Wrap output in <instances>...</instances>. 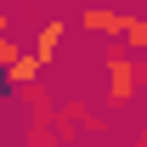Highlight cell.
<instances>
[{
  "mask_svg": "<svg viewBox=\"0 0 147 147\" xmlns=\"http://www.w3.org/2000/svg\"><path fill=\"white\" fill-rule=\"evenodd\" d=\"M17 57H23V45H17V40H11V34H0V74L11 68V62H17Z\"/></svg>",
  "mask_w": 147,
  "mask_h": 147,
  "instance_id": "obj_6",
  "label": "cell"
},
{
  "mask_svg": "<svg viewBox=\"0 0 147 147\" xmlns=\"http://www.w3.org/2000/svg\"><path fill=\"white\" fill-rule=\"evenodd\" d=\"M119 45H130V51L147 57V17H142V11H125V34H119Z\"/></svg>",
  "mask_w": 147,
  "mask_h": 147,
  "instance_id": "obj_5",
  "label": "cell"
},
{
  "mask_svg": "<svg viewBox=\"0 0 147 147\" xmlns=\"http://www.w3.org/2000/svg\"><path fill=\"white\" fill-rule=\"evenodd\" d=\"M40 74H45V62H40V57H28L23 51L17 62H11V68H6V85H11V91H28V85H34Z\"/></svg>",
  "mask_w": 147,
  "mask_h": 147,
  "instance_id": "obj_4",
  "label": "cell"
},
{
  "mask_svg": "<svg viewBox=\"0 0 147 147\" xmlns=\"http://www.w3.org/2000/svg\"><path fill=\"white\" fill-rule=\"evenodd\" d=\"M102 68H108V108H130L136 102V91H142V51H119V40H113V51L102 57Z\"/></svg>",
  "mask_w": 147,
  "mask_h": 147,
  "instance_id": "obj_1",
  "label": "cell"
},
{
  "mask_svg": "<svg viewBox=\"0 0 147 147\" xmlns=\"http://www.w3.org/2000/svg\"><path fill=\"white\" fill-rule=\"evenodd\" d=\"M62 40H68V23H62V17H45V23H40V34H34V57L45 62V68L57 62V51H62Z\"/></svg>",
  "mask_w": 147,
  "mask_h": 147,
  "instance_id": "obj_3",
  "label": "cell"
},
{
  "mask_svg": "<svg viewBox=\"0 0 147 147\" xmlns=\"http://www.w3.org/2000/svg\"><path fill=\"white\" fill-rule=\"evenodd\" d=\"M79 28H85V34H108V40H119V34H125V11H113L108 0H96L91 11L79 17Z\"/></svg>",
  "mask_w": 147,
  "mask_h": 147,
  "instance_id": "obj_2",
  "label": "cell"
},
{
  "mask_svg": "<svg viewBox=\"0 0 147 147\" xmlns=\"http://www.w3.org/2000/svg\"><path fill=\"white\" fill-rule=\"evenodd\" d=\"M0 34H11V17H6V11H0Z\"/></svg>",
  "mask_w": 147,
  "mask_h": 147,
  "instance_id": "obj_7",
  "label": "cell"
}]
</instances>
